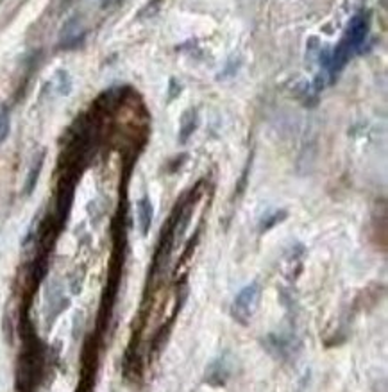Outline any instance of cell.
<instances>
[{
	"label": "cell",
	"instance_id": "cell-6",
	"mask_svg": "<svg viewBox=\"0 0 388 392\" xmlns=\"http://www.w3.org/2000/svg\"><path fill=\"white\" fill-rule=\"evenodd\" d=\"M195 126H197V117H195V111H188L183 118V124H181V136L179 140L185 143L188 140L190 134L195 131Z\"/></svg>",
	"mask_w": 388,
	"mask_h": 392
},
{
	"label": "cell",
	"instance_id": "cell-4",
	"mask_svg": "<svg viewBox=\"0 0 388 392\" xmlns=\"http://www.w3.org/2000/svg\"><path fill=\"white\" fill-rule=\"evenodd\" d=\"M228 376H229V369L224 358L211 362L208 371H206V381L211 385H224L226 380H228Z\"/></svg>",
	"mask_w": 388,
	"mask_h": 392
},
{
	"label": "cell",
	"instance_id": "cell-2",
	"mask_svg": "<svg viewBox=\"0 0 388 392\" xmlns=\"http://www.w3.org/2000/svg\"><path fill=\"white\" fill-rule=\"evenodd\" d=\"M259 299H261V286L259 283H249L235 296L231 303V317L235 319L238 324L249 326L258 312Z\"/></svg>",
	"mask_w": 388,
	"mask_h": 392
},
{
	"label": "cell",
	"instance_id": "cell-1",
	"mask_svg": "<svg viewBox=\"0 0 388 392\" xmlns=\"http://www.w3.org/2000/svg\"><path fill=\"white\" fill-rule=\"evenodd\" d=\"M369 31V22L363 15H358L353 18L349 29H347V34L342 38L340 45L335 48L333 58H331V72L338 74L342 68L345 67V63L349 61V58L361 47V43L365 41V36Z\"/></svg>",
	"mask_w": 388,
	"mask_h": 392
},
{
	"label": "cell",
	"instance_id": "cell-5",
	"mask_svg": "<svg viewBox=\"0 0 388 392\" xmlns=\"http://www.w3.org/2000/svg\"><path fill=\"white\" fill-rule=\"evenodd\" d=\"M152 217H154L152 203H150L149 197H141V199L138 201V224H140L141 235H147V233H149L150 224H152Z\"/></svg>",
	"mask_w": 388,
	"mask_h": 392
},
{
	"label": "cell",
	"instance_id": "cell-8",
	"mask_svg": "<svg viewBox=\"0 0 388 392\" xmlns=\"http://www.w3.org/2000/svg\"><path fill=\"white\" fill-rule=\"evenodd\" d=\"M9 127H11V124H9V111L6 108H2L0 110V143L8 138Z\"/></svg>",
	"mask_w": 388,
	"mask_h": 392
},
{
	"label": "cell",
	"instance_id": "cell-3",
	"mask_svg": "<svg viewBox=\"0 0 388 392\" xmlns=\"http://www.w3.org/2000/svg\"><path fill=\"white\" fill-rule=\"evenodd\" d=\"M261 344L267 349V353H270L275 360H288L294 355L295 348H297L295 337H288V335L281 333H268L261 340Z\"/></svg>",
	"mask_w": 388,
	"mask_h": 392
},
{
	"label": "cell",
	"instance_id": "cell-7",
	"mask_svg": "<svg viewBox=\"0 0 388 392\" xmlns=\"http://www.w3.org/2000/svg\"><path fill=\"white\" fill-rule=\"evenodd\" d=\"M41 165H43V158H39L38 161H36V165L31 169V172H29V177H27V183H25V193H31L32 190H34L36 183H38V177H39V172H41Z\"/></svg>",
	"mask_w": 388,
	"mask_h": 392
}]
</instances>
